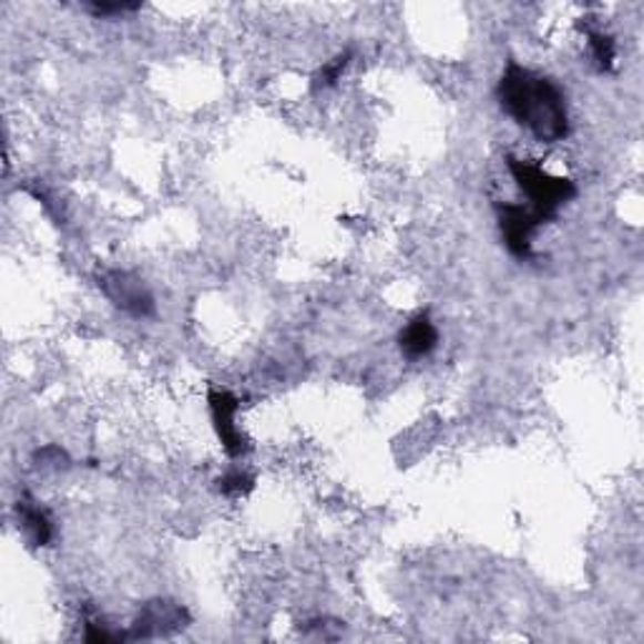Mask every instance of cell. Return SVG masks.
Here are the masks:
<instances>
[{"label":"cell","mask_w":644,"mask_h":644,"mask_svg":"<svg viewBox=\"0 0 644 644\" xmlns=\"http://www.w3.org/2000/svg\"><path fill=\"white\" fill-rule=\"evenodd\" d=\"M507 166L519 190L527 194V200H529L527 207L534 212L544 224L556 219L559 209L576 197V186L572 180L549 174L544 166H539L536 162L509 156Z\"/></svg>","instance_id":"cell-2"},{"label":"cell","mask_w":644,"mask_h":644,"mask_svg":"<svg viewBox=\"0 0 644 644\" xmlns=\"http://www.w3.org/2000/svg\"><path fill=\"white\" fill-rule=\"evenodd\" d=\"M209 416L212 426L217 431V438L227 456L232 459H239L249 451L247 436L242 433V428L237 426V413H239V400L229 393V390L212 388L209 390Z\"/></svg>","instance_id":"cell-4"},{"label":"cell","mask_w":644,"mask_h":644,"mask_svg":"<svg viewBox=\"0 0 644 644\" xmlns=\"http://www.w3.org/2000/svg\"><path fill=\"white\" fill-rule=\"evenodd\" d=\"M16 511H18V521H21L25 536L31 539V544L33 546H49L55 536L53 519L49 517V511H45L41 503L33 501L31 497L18 499Z\"/></svg>","instance_id":"cell-8"},{"label":"cell","mask_w":644,"mask_h":644,"mask_svg":"<svg viewBox=\"0 0 644 644\" xmlns=\"http://www.w3.org/2000/svg\"><path fill=\"white\" fill-rule=\"evenodd\" d=\"M96 285L116 310L132 315L136 320H144V317H152L156 313L154 295L149 293L144 279L136 277L134 273H126V269H104V273H99Z\"/></svg>","instance_id":"cell-3"},{"label":"cell","mask_w":644,"mask_h":644,"mask_svg":"<svg viewBox=\"0 0 644 644\" xmlns=\"http://www.w3.org/2000/svg\"><path fill=\"white\" fill-rule=\"evenodd\" d=\"M186 622H190V614H186L182 604L170 600H154L142 606V612H139V617L134 622V630L129 632L126 637L149 640L156 637V634L182 630Z\"/></svg>","instance_id":"cell-6"},{"label":"cell","mask_w":644,"mask_h":644,"mask_svg":"<svg viewBox=\"0 0 644 644\" xmlns=\"http://www.w3.org/2000/svg\"><path fill=\"white\" fill-rule=\"evenodd\" d=\"M350 61H352V49L338 53L328 63H323V67L317 69V73L313 76V83H310L313 93H320V91H328L333 86H338V81L343 79L345 69L350 67Z\"/></svg>","instance_id":"cell-9"},{"label":"cell","mask_w":644,"mask_h":644,"mask_svg":"<svg viewBox=\"0 0 644 644\" xmlns=\"http://www.w3.org/2000/svg\"><path fill=\"white\" fill-rule=\"evenodd\" d=\"M436 345H438V328L428 310L410 317L406 328L398 335V348L408 360L428 358L436 350Z\"/></svg>","instance_id":"cell-7"},{"label":"cell","mask_w":644,"mask_h":644,"mask_svg":"<svg viewBox=\"0 0 644 644\" xmlns=\"http://www.w3.org/2000/svg\"><path fill=\"white\" fill-rule=\"evenodd\" d=\"M497 217H499V229H501V237L507 249L513 257L529 259L531 242H534L536 229L544 222H541L529 207H524V204H511V202L497 204Z\"/></svg>","instance_id":"cell-5"},{"label":"cell","mask_w":644,"mask_h":644,"mask_svg":"<svg viewBox=\"0 0 644 644\" xmlns=\"http://www.w3.org/2000/svg\"><path fill=\"white\" fill-rule=\"evenodd\" d=\"M252 489H255V479L245 469H229L217 479V491L229 499L247 497Z\"/></svg>","instance_id":"cell-11"},{"label":"cell","mask_w":644,"mask_h":644,"mask_svg":"<svg viewBox=\"0 0 644 644\" xmlns=\"http://www.w3.org/2000/svg\"><path fill=\"white\" fill-rule=\"evenodd\" d=\"M91 16L96 18H116V16H126V13H136L142 3H86L83 6Z\"/></svg>","instance_id":"cell-12"},{"label":"cell","mask_w":644,"mask_h":644,"mask_svg":"<svg viewBox=\"0 0 644 644\" xmlns=\"http://www.w3.org/2000/svg\"><path fill=\"white\" fill-rule=\"evenodd\" d=\"M586 39H590V53L596 71H612L614 59H617V43L612 35L604 31H586Z\"/></svg>","instance_id":"cell-10"},{"label":"cell","mask_w":644,"mask_h":644,"mask_svg":"<svg viewBox=\"0 0 644 644\" xmlns=\"http://www.w3.org/2000/svg\"><path fill=\"white\" fill-rule=\"evenodd\" d=\"M497 96L501 109L541 144H556L569 136V106L556 81L509 61Z\"/></svg>","instance_id":"cell-1"}]
</instances>
